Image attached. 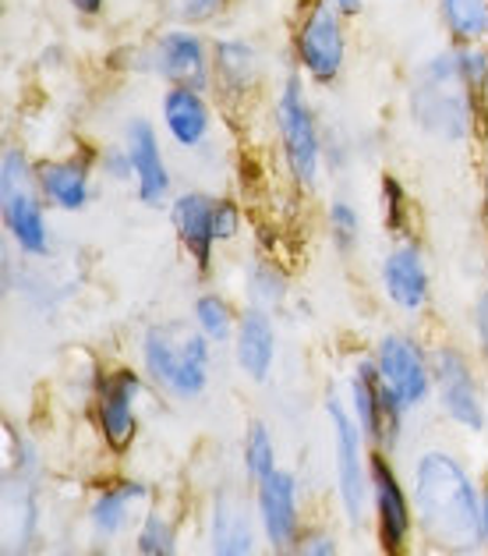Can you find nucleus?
<instances>
[{"label": "nucleus", "mask_w": 488, "mask_h": 556, "mask_svg": "<svg viewBox=\"0 0 488 556\" xmlns=\"http://www.w3.org/2000/svg\"><path fill=\"white\" fill-rule=\"evenodd\" d=\"M418 514L428 539L446 553L471 556L481 546V507L464 468L446 454H425L418 465Z\"/></svg>", "instance_id": "f257e3e1"}, {"label": "nucleus", "mask_w": 488, "mask_h": 556, "mask_svg": "<svg viewBox=\"0 0 488 556\" xmlns=\"http://www.w3.org/2000/svg\"><path fill=\"white\" fill-rule=\"evenodd\" d=\"M145 365L156 383H163L178 397H195L209 376V348L206 333L184 327V323H163L145 333Z\"/></svg>", "instance_id": "f03ea898"}, {"label": "nucleus", "mask_w": 488, "mask_h": 556, "mask_svg": "<svg viewBox=\"0 0 488 556\" xmlns=\"http://www.w3.org/2000/svg\"><path fill=\"white\" fill-rule=\"evenodd\" d=\"M467 75L460 58H439L425 67L422 83L414 89V117L422 128L442 139H464L471 128V97Z\"/></svg>", "instance_id": "7ed1b4c3"}, {"label": "nucleus", "mask_w": 488, "mask_h": 556, "mask_svg": "<svg viewBox=\"0 0 488 556\" xmlns=\"http://www.w3.org/2000/svg\"><path fill=\"white\" fill-rule=\"evenodd\" d=\"M4 224L11 227L15 241L33 255L47 252V224L39 213V202L33 195L29 167L18 153L4 156Z\"/></svg>", "instance_id": "20e7f679"}, {"label": "nucleus", "mask_w": 488, "mask_h": 556, "mask_svg": "<svg viewBox=\"0 0 488 556\" xmlns=\"http://www.w3.org/2000/svg\"><path fill=\"white\" fill-rule=\"evenodd\" d=\"M280 131H283V149H287L291 170L305 185H311L316 181V170H319V131H316V121H311L308 106H305L297 78H291L287 89H283Z\"/></svg>", "instance_id": "39448f33"}, {"label": "nucleus", "mask_w": 488, "mask_h": 556, "mask_svg": "<svg viewBox=\"0 0 488 556\" xmlns=\"http://www.w3.org/2000/svg\"><path fill=\"white\" fill-rule=\"evenodd\" d=\"M378 376H383V383L393 390V397H397L403 408L425 401L428 369H425L422 351L407 341V337H386V341L378 344Z\"/></svg>", "instance_id": "423d86ee"}, {"label": "nucleus", "mask_w": 488, "mask_h": 556, "mask_svg": "<svg viewBox=\"0 0 488 556\" xmlns=\"http://www.w3.org/2000/svg\"><path fill=\"white\" fill-rule=\"evenodd\" d=\"M259 510L269 546L280 556H291L297 546V490L287 471H273L259 482Z\"/></svg>", "instance_id": "0eeeda50"}, {"label": "nucleus", "mask_w": 488, "mask_h": 556, "mask_svg": "<svg viewBox=\"0 0 488 556\" xmlns=\"http://www.w3.org/2000/svg\"><path fill=\"white\" fill-rule=\"evenodd\" d=\"M297 50H301V61L319 83H330V78L341 72L344 64V33L341 22L325 4L311 8V15L301 25V39H297Z\"/></svg>", "instance_id": "6e6552de"}, {"label": "nucleus", "mask_w": 488, "mask_h": 556, "mask_svg": "<svg viewBox=\"0 0 488 556\" xmlns=\"http://www.w3.org/2000/svg\"><path fill=\"white\" fill-rule=\"evenodd\" d=\"M330 418L336 432V475H341V500L347 518L361 525L364 510V471H361V443H358V426L350 422L347 412L336 401H330Z\"/></svg>", "instance_id": "1a4fd4ad"}, {"label": "nucleus", "mask_w": 488, "mask_h": 556, "mask_svg": "<svg viewBox=\"0 0 488 556\" xmlns=\"http://www.w3.org/2000/svg\"><path fill=\"white\" fill-rule=\"evenodd\" d=\"M355 408L361 418V429L369 432L375 443H393L400 426L403 404L393 397V390L383 383V376H375L372 365H361L355 379Z\"/></svg>", "instance_id": "9d476101"}, {"label": "nucleus", "mask_w": 488, "mask_h": 556, "mask_svg": "<svg viewBox=\"0 0 488 556\" xmlns=\"http://www.w3.org/2000/svg\"><path fill=\"white\" fill-rule=\"evenodd\" d=\"M134 397H139L134 372H114L100 383V429L114 451H125L134 437Z\"/></svg>", "instance_id": "9b49d317"}, {"label": "nucleus", "mask_w": 488, "mask_h": 556, "mask_svg": "<svg viewBox=\"0 0 488 556\" xmlns=\"http://www.w3.org/2000/svg\"><path fill=\"white\" fill-rule=\"evenodd\" d=\"M436 379H439V393L442 404L460 426L467 429H481L485 415L478 404V390H474V379L467 372V362L457 355V351H439L436 355Z\"/></svg>", "instance_id": "f8f14e48"}, {"label": "nucleus", "mask_w": 488, "mask_h": 556, "mask_svg": "<svg viewBox=\"0 0 488 556\" xmlns=\"http://www.w3.org/2000/svg\"><path fill=\"white\" fill-rule=\"evenodd\" d=\"M372 479H375V510H378V535L389 556L403 553L407 528H411V510H407L403 490L397 482V475L389 471L383 457L372 460Z\"/></svg>", "instance_id": "ddd939ff"}, {"label": "nucleus", "mask_w": 488, "mask_h": 556, "mask_svg": "<svg viewBox=\"0 0 488 556\" xmlns=\"http://www.w3.org/2000/svg\"><path fill=\"white\" fill-rule=\"evenodd\" d=\"M128 156H131V170L139 178V195L149 206L167 195L170 178H167V167H163V156H159V146H156V135L145 121H134L128 128Z\"/></svg>", "instance_id": "4468645a"}, {"label": "nucleus", "mask_w": 488, "mask_h": 556, "mask_svg": "<svg viewBox=\"0 0 488 556\" xmlns=\"http://www.w3.org/2000/svg\"><path fill=\"white\" fill-rule=\"evenodd\" d=\"M174 227L184 241V249L195 255L198 266H209L213 255V241L216 238V202H209L206 195H181L174 202Z\"/></svg>", "instance_id": "2eb2a0df"}, {"label": "nucleus", "mask_w": 488, "mask_h": 556, "mask_svg": "<svg viewBox=\"0 0 488 556\" xmlns=\"http://www.w3.org/2000/svg\"><path fill=\"white\" fill-rule=\"evenodd\" d=\"M159 72L184 89H198L206 83V50L195 36L170 33L159 43Z\"/></svg>", "instance_id": "dca6fc26"}, {"label": "nucleus", "mask_w": 488, "mask_h": 556, "mask_svg": "<svg viewBox=\"0 0 488 556\" xmlns=\"http://www.w3.org/2000/svg\"><path fill=\"white\" fill-rule=\"evenodd\" d=\"M252 521L237 496H220L213 507V556H252Z\"/></svg>", "instance_id": "f3484780"}, {"label": "nucleus", "mask_w": 488, "mask_h": 556, "mask_svg": "<svg viewBox=\"0 0 488 556\" xmlns=\"http://www.w3.org/2000/svg\"><path fill=\"white\" fill-rule=\"evenodd\" d=\"M386 291L400 308H418L428 298V274L411 245H400L386 260Z\"/></svg>", "instance_id": "a211bd4d"}, {"label": "nucleus", "mask_w": 488, "mask_h": 556, "mask_svg": "<svg viewBox=\"0 0 488 556\" xmlns=\"http://www.w3.org/2000/svg\"><path fill=\"white\" fill-rule=\"evenodd\" d=\"M273 323L262 308L248 312L241 319V330H237V362L241 369L248 372L252 379H266L269 376V365H273Z\"/></svg>", "instance_id": "6ab92c4d"}, {"label": "nucleus", "mask_w": 488, "mask_h": 556, "mask_svg": "<svg viewBox=\"0 0 488 556\" xmlns=\"http://www.w3.org/2000/svg\"><path fill=\"white\" fill-rule=\"evenodd\" d=\"M163 114H167V128L170 135L178 139L181 146H195L206 139V128H209V114H206V103L198 100L195 89H184L178 86L163 103Z\"/></svg>", "instance_id": "aec40b11"}, {"label": "nucleus", "mask_w": 488, "mask_h": 556, "mask_svg": "<svg viewBox=\"0 0 488 556\" xmlns=\"http://www.w3.org/2000/svg\"><path fill=\"white\" fill-rule=\"evenodd\" d=\"M39 185L61 210H81L89 202V170L81 164H47L39 167Z\"/></svg>", "instance_id": "412c9836"}, {"label": "nucleus", "mask_w": 488, "mask_h": 556, "mask_svg": "<svg viewBox=\"0 0 488 556\" xmlns=\"http://www.w3.org/2000/svg\"><path fill=\"white\" fill-rule=\"evenodd\" d=\"M145 496H149V490L139 482L114 485V490H106L97 504H92V525H97L103 535H117L120 528L128 525L131 504H139V500H145Z\"/></svg>", "instance_id": "4be33fe9"}, {"label": "nucleus", "mask_w": 488, "mask_h": 556, "mask_svg": "<svg viewBox=\"0 0 488 556\" xmlns=\"http://www.w3.org/2000/svg\"><path fill=\"white\" fill-rule=\"evenodd\" d=\"M446 22L464 39H478L488 29V0H442Z\"/></svg>", "instance_id": "5701e85b"}, {"label": "nucleus", "mask_w": 488, "mask_h": 556, "mask_svg": "<svg viewBox=\"0 0 488 556\" xmlns=\"http://www.w3.org/2000/svg\"><path fill=\"white\" fill-rule=\"evenodd\" d=\"M244 465H248L252 479H266V475H273V440H269V429L262 422H255L248 429V443H244Z\"/></svg>", "instance_id": "b1692460"}, {"label": "nucleus", "mask_w": 488, "mask_h": 556, "mask_svg": "<svg viewBox=\"0 0 488 556\" xmlns=\"http://www.w3.org/2000/svg\"><path fill=\"white\" fill-rule=\"evenodd\" d=\"M139 549L142 556H174L178 553V535H174V525L159 514H149L142 532H139Z\"/></svg>", "instance_id": "393cba45"}, {"label": "nucleus", "mask_w": 488, "mask_h": 556, "mask_svg": "<svg viewBox=\"0 0 488 556\" xmlns=\"http://www.w3.org/2000/svg\"><path fill=\"white\" fill-rule=\"evenodd\" d=\"M195 319H198V330L213 337V341H223V337L230 333V323H234V316H230V308L223 298L216 294H206L195 302Z\"/></svg>", "instance_id": "a878e982"}, {"label": "nucleus", "mask_w": 488, "mask_h": 556, "mask_svg": "<svg viewBox=\"0 0 488 556\" xmlns=\"http://www.w3.org/2000/svg\"><path fill=\"white\" fill-rule=\"evenodd\" d=\"M220 67H223V75L230 78V83H248L252 78V53L248 47H241V43H223L220 47Z\"/></svg>", "instance_id": "bb28decb"}, {"label": "nucleus", "mask_w": 488, "mask_h": 556, "mask_svg": "<svg viewBox=\"0 0 488 556\" xmlns=\"http://www.w3.org/2000/svg\"><path fill=\"white\" fill-rule=\"evenodd\" d=\"M330 224H333V235H336V241H341V245H355V238H358V216H355V210L347 206V202H333Z\"/></svg>", "instance_id": "cd10ccee"}, {"label": "nucleus", "mask_w": 488, "mask_h": 556, "mask_svg": "<svg viewBox=\"0 0 488 556\" xmlns=\"http://www.w3.org/2000/svg\"><path fill=\"white\" fill-rule=\"evenodd\" d=\"M280 294H283V283L269 274V269H255L252 274V298L255 302H262V308H266V305L280 302Z\"/></svg>", "instance_id": "c85d7f7f"}, {"label": "nucleus", "mask_w": 488, "mask_h": 556, "mask_svg": "<svg viewBox=\"0 0 488 556\" xmlns=\"http://www.w3.org/2000/svg\"><path fill=\"white\" fill-rule=\"evenodd\" d=\"M237 235V210L230 202H216V238L230 241Z\"/></svg>", "instance_id": "c756f323"}, {"label": "nucleus", "mask_w": 488, "mask_h": 556, "mask_svg": "<svg viewBox=\"0 0 488 556\" xmlns=\"http://www.w3.org/2000/svg\"><path fill=\"white\" fill-rule=\"evenodd\" d=\"M291 556H333V542L325 535H308L305 542H297Z\"/></svg>", "instance_id": "7c9ffc66"}, {"label": "nucleus", "mask_w": 488, "mask_h": 556, "mask_svg": "<svg viewBox=\"0 0 488 556\" xmlns=\"http://www.w3.org/2000/svg\"><path fill=\"white\" fill-rule=\"evenodd\" d=\"M478 323H481V344H485V355H488V294L481 298V308H478Z\"/></svg>", "instance_id": "2f4dec72"}, {"label": "nucleus", "mask_w": 488, "mask_h": 556, "mask_svg": "<svg viewBox=\"0 0 488 556\" xmlns=\"http://www.w3.org/2000/svg\"><path fill=\"white\" fill-rule=\"evenodd\" d=\"M72 4H75L78 11H97V8H100V0H72Z\"/></svg>", "instance_id": "473e14b6"}, {"label": "nucleus", "mask_w": 488, "mask_h": 556, "mask_svg": "<svg viewBox=\"0 0 488 556\" xmlns=\"http://www.w3.org/2000/svg\"><path fill=\"white\" fill-rule=\"evenodd\" d=\"M336 8L347 11V15H350V11H358V8H361V0H336Z\"/></svg>", "instance_id": "72a5a7b5"}, {"label": "nucleus", "mask_w": 488, "mask_h": 556, "mask_svg": "<svg viewBox=\"0 0 488 556\" xmlns=\"http://www.w3.org/2000/svg\"><path fill=\"white\" fill-rule=\"evenodd\" d=\"M220 4H223V0H195V8H198V11H216Z\"/></svg>", "instance_id": "f704fd0d"}, {"label": "nucleus", "mask_w": 488, "mask_h": 556, "mask_svg": "<svg viewBox=\"0 0 488 556\" xmlns=\"http://www.w3.org/2000/svg\"><path fill=\"white\" fill-rule=\"evenodd\" d=\"M481 528H485V539H488V493L481 500Z\"/></svg>", "instance_id": "c9c22d12"}]
</instances>
